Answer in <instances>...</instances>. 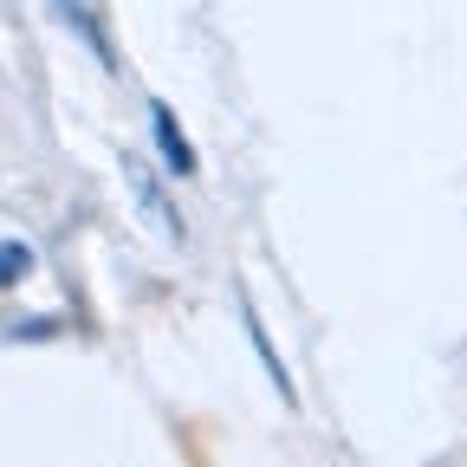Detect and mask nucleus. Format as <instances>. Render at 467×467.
Masks as SVG:
<instances>
[{
	"mask_svg": "<svg viewBox=\"0 0 467 467\" xmlns=\"http://www.w3.org/2000/svg\"><path fill=\"white\" fill-rule=\"evenodd\" d=\"M124 175H130V189H137V202L150 208V221H156V227L169 234V241H189V227H182V214L169 208V195L156 189V175H150V162H143V156H124Z\"/></svg>",
	"mask_w": 467,
	"mask_h": 467,
	"instance_id": "1",
	"label": "nucleus"
},
{
	"mask_svg": "<svg viewBox=\"0 0 467 467\" xmlns=\"http://www.w3.org/2000/svg\"><path fill=\"white\" fill-rule=\"evenodd\" d=\"M150 130H156V150H162L169 175H195V169H202L195 143L182 137V124H175V110H169V104H150Z\"/></svg>",
	"mask_w": 467,
	"mask_h": 467,
	"instance_id": "2",
	"label": "nucleus"
},
{
	"mask_svg": "<svg viewBox=\"0 0 467 467\" xmlns=\"http://www.w3.org/2000/svg\"><path fill=\"white\" fill-rule=\"evenodd\" d=\"M241 318H247V337H254V358L266 364V377H273V389H279V402H292V377H285V364H279V350H273V337H266V325L254 318V306H241Z\"/></svg>",
	"mask_w": 467,
	"mask_h": 467,
	"instance_id": "3",
	"label": "nucleus"
},
{
	"mask_svg": "<svg viewBox=\"0 0 467 467\" xmlns=\"http://www.w3.org/2000/svg\"><path fill=\"white\" fill-rule=\"evenodd\" d=\"M52 14H58V20H66V26H72V33H78V39H85V46H91V52L104 58V66L117 72V52H110V39L98 33V20H91V14L78 7V0H58V7H52Z\"/></svg>",
	"mask_w": 467,
	"mask_h": 467,
	"instance_id": "4",
	"label": "nucleus"
},
{
	"mask_svg": "<svg viewBox=\"0 0 467 467\" xmlns=\"http://www.w3.org/2000/svg\"><path fill=\"white\" fill-rule=\"evenodd\" d=\"M33 273V254L20 247V241H0V292H7V285H20Z\"/></svg>",
	"mask_w": 467,
	"mask_h": 467,
	"instance_id": "5",
	"label": "nucleus"
}]
</instances>
